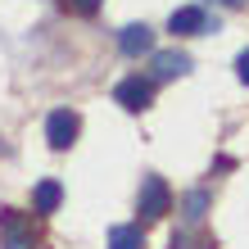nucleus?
<instances>
[{
  "mask_svg": "<svg viewBox=\"0 0 249 249\" xmlns=\"http://www.w3.org/2000/svg\"><path fill=\"white\" fill-rule=\"evenodd\" d=\"M186 72H190V54H181V50H154L150 82H172V77H186Z\"/></svg>",
  "mask_w": 249,
  "mask_h": 249,
  "instance_id": "423d86ee",
  "label": "nucleus"
},
{
  "mask_svg": "<svg viewBox=\"0 0 249 249\" xmlns=\"http://www.w3.org/2000/svg\"><path fill=\"white\" fill-rule=\"evenodd\" d=\"M109 249H145V231L136 227H113L109 231Z\"/></svg>",
  "mask_w": 249,
  "mask_h": 249,
  "instance_id": "9d476101",
  "label": "nucleus"
},
{
  "mask_svg": "<svg viewBox=\"0 0 249 249\" xmlns=\"http://www.w3.org/2000/svg\"><path fill=\"white\" fill-rule=\"evenodd\" d=\"M172 209V190L163 177H145L141 190H136V213H141V222H159V217H168Z\"/></svg>",
  "mask_w": 249,
  "mask_h": 249,
  "instance_id": "f257e3e1",
  "label": "nucleus"
},
{
  "mask_svg": "<svg viewBox=\"0 0 249 249\" xmlns=\"http://www.w3.org/2000/svg\"><path fill=\"white\" fill-rule=\"evenodd\" d=\"M217 5H227V9H240V5H245V0H217Z\"/></svg>",
  "mask_w": 249,
  "mask_h": 249,
  "instance_id": "4468645a",
  "label": "nucleus"
},
{
  "mask_svg": "<svg viewBox=\"0 0 249 249\" xmlns=\"http://www.w3.org/2000/svg\"><path fill=\"white\" fill-rule=\"evenodd\" d=\"M204 213H209V190H190V195H181V217L190 227L204 222Z\"/></svg>",
  "mask_w": 249,
  "mask_h": 249,
  "instance_id": "1a4fd4ad",
  "label": "nucleus"
},
{
  "mask_svg": "<svg viewBox=\"0 0 249 249\" xmlns=\"http://www.w3.org/2000/svg\"><path fill=\"white\" fill-rule=\"evenodd\" d=\"M64 204V186L59 181H36V190H32V213H54Z\"/></svg>",
  "mask_w": 249,
  "mask_h": 249,
  "instance_id": "6e6552de",
  "label": "nucleus"
},
{
  "mask_svg": "<svg viewBox=\"0 0 249 249\" xmlns=\"http://www.w3.org/2000/svg\"><path fill=\"white\" fill-rule=\"evenodd\" d=\"M168 249H217V240H209V236H195V231H177V236L168 240Z\"/></svg>",
  "mask_w": 249,
  "mask_h": 249,
  "instance_id": "9b49d317",
  "label": "nucleus"
},
{
  "mask_svg": "<svg viewBox=\"0 0 249 249\" xmlns=\"http://www.w3.org/2000/svg\"><path fill=\"white\" fill-rule=\"evenodd\" d=\"M68 5H72V9H77V14H95L100 5H105V0H68Z\"/></svg>",
  "mask_w": 249,
  "mask_h": 249,
  "instance_id": "f8f14e48",
  "label": "nucleus"
},
{
  "mask_svg": "<svg viewBox=\"0 0 249 249\" xmlns=\"http://www.w3.org/2000/svg\"><path fill=\"white\" fill-rule=\"evenodd\" d=\"M113 100H118L127 113H141V109L154 105V82L141 77V72H136V77H123L118 86H113Z\"/></svg>",
  "mask_w": 249,
  "mask_h": 249,
  "instance_id": "7ed1b4c3",
  "label": "nucleus"
},
{
  "mask_svg": "<svg viewBox=\"0 0 249 249\" xmlns=\"http://www.w3.org/2000/svg\"><path fill=\"white\" fill-rule=\"evenodd\" d=\"M77 131H82V118L72 109H54L50 118H46V141H50V150H68L72 141H77Z\"/></svg>",
  "mask_w": 249,
  "mask_h": 249,
  "instance_id": "20e7f679",
  "label": "nucleus"
},
{
  "mask_svg": "<svg viewBox=\"0 0 249 249\" xmlns=\"http://www.w3.org/2000/svg\"><path fill=\"white\" fill-rule=\"evenodd\" d=\"M209 27H217V18H209L199 5H181V9H172V18H168L172 36H199V32H209Z\"/></svg>",
  "mask_w": 249,
  "mask_h": 249,
  "instance_id": "39448f33",
  "label": "nucleus"
},
{
  "mask_svg": "<svg viewBox=\"0 0 249 249\" xmlns=\"http://www.w3.org/2000/svg\"><path fill=\"white\" fill-rule=\"evenodd\" d=\"M118 50L131 54V59H136V54H150V50H154V32H150L145 23H127L123 32H118Z\"/></svg>",
  "mask_w": 249,
  "mask_h": 249,
  "instance_id": "0eeeda50",
  "label": "nucleus"
},
{
  "mask_svg": "<svg viewBox=\"0 0 249 249\" xmlns=\"http://www.w3.org/2000/svg\"><path fill=\"white\" fill-rule=\"evenodd\" d=\"M236 77L249 86V50H240V59H236Z\"/></svg>",
  "mask_w": 249,
  "mask_h": 249,
  "instance_id": "ddd939ff",
  "label": "nucleus"
},
{
  "mask_svg": "<svg viewBox=\"0 0 249 249\" xmlns=\"http://www.w3.org/2000/svg\"><path fill=\"white\" fill-rule=\"evenodd\" d=\"M32 245H36V227H32V217L5 209V213H0V249H32Z\"/></svg>",
  "mask_w": 249,
  "mask_h": 249,
  "instance_id": "f03ea898",
  "label": "nucleus"
}]
</instances>
